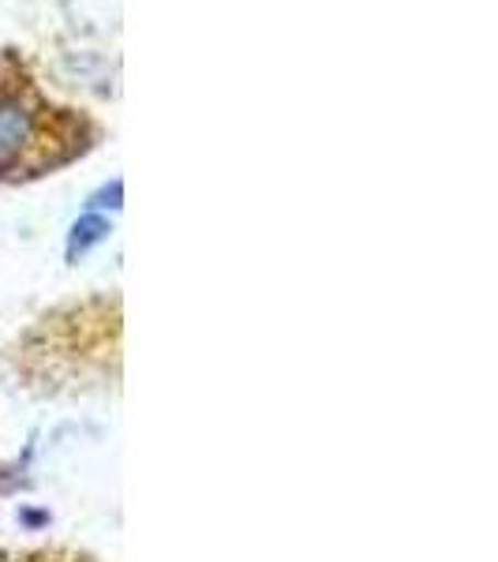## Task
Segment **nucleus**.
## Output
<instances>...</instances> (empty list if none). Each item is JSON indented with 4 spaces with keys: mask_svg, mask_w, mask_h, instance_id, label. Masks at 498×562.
Wrapping results in <instances>:
<instances>
[{
    "mask_svg": "<svg viewBox=\"0 0 498 562\" xmlns=\"http://www.w3.org/2000/svg\"><path fill=\"white\" fill-rule=\"evenodd\" d=\"M34 139V113L20 98L0 94V169H12Z\"/></svg>",
    "mask_w": 498,
    "mask_h": 562,
    "instance_id": "nucleus-1",
    "label": "nucleus"
},
{
    "mask_svg": "<svg viewBox=\"0 0 498 562\" xmlns=\"http://www.w3.org/2000/svg\"><path fill=\"white\" fill-rule=\"evenodd\" d=\"M105 233H109V222H105V217H98V214L79 217V222L71 225V237H68V259L87 256V251L94 248V244H102V240H105Z\"/></svg>",
    "mask_w": 498,
    "mask_h": 562,
    "instance_id": "nucleus-2",
    "label": "nucleus"
},
{
    "mask_svg": "<svg viewBox=\"0 0 498 562\" xmlns=\"http://www.w3.org/2000/svg\"><path fill=\"white\" fill-rule=\"evenodd\" d=\"M0 562H65V559H53V555H0Z\"/></svg>",
    "mask_w": 498,
    "mask_h": 562,
    "instance_id": "nucleus-3",
    "label": "nucleus"
}]
</instances>
